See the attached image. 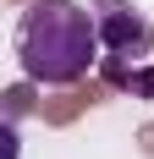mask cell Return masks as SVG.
I'll return each instance as SVG.
<instances>
[{
  "instance_id": "2",
  "label": "cell",
  "mask_w": 154,
  "mask_h": 159,
  "mask_svg": "<svg viewBox=\"0 0 154 159\" xmlns=\"http://www.w3.org/2000/svg\"><path fill=\"white\" fill-rule=\"evenodd\" d=\"M94 28H99V49H105V77H110V82H121L127 66L149 61L154 28H149V16H138L132 6L99 0V6H94Z\"/></svg>"
},
{
  "instance_id": "1",
  "label": "cell",
  "mask_w": 154,
  "mask_h": 159,
  "mask_svg": "<svg viewBox=\"0 0 154 159\" xmlns=\"http://www.w3.org/2000/svg\"><path fill=\"white\" fill-rule=\"evenodd\" d=\"M99 55L105 49H99L94 11H83L77 0H33L17 22V61L44 88L83 82L99 66Z\"/></svg>"
}]
</instances>
